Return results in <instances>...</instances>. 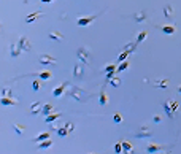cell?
<instances>
[{"label":"cell","mask_w":181,"mask_h":154,"mask_svg":"<svg viewBox=\"0 0 181 154\" xmlns=\"http://www.w3.org/2000/svg\"><path fill=\"white\" fill-rule=\"evenodd\" d=\"M175 25H162V32L164 34H167V35H172V34H175Z\"/></svg>","instance_id":"ac0fdd59"},{"label":"cell","mask_w":181,"mask_h":154,"mask_svg":"<svg viewBox=\"0 0 181 154\" xmlns=\"http://www.w3.org/2000/svg\"><path fill=\"white\" fill-rule=\"evenodd\" d=\"M2 105H18V100L16 98H10L8 95L2 97Z\"/></svg>","instance_id":"9a60e30c"},{"label":"cell","mask_w":181,"mask_h":154,"mask_svg":"<svg viewBox=\"0 0 181 154\" xmlns=\"http://www.w3.org/2000/svg\"><path fill=\"white\" fill-rule=\"evenodd\" d=\"M49 138V132H43V134H40L38 137H35V141H43V140H48Z\"/></svg>","instance_id":"f1b7e54d"},{"label":"cell","mask_w":181,"mask_h":154,"mask_svg":"<svg viewBox=\"0 0 181 154\" xmlns=\"http://www.w3.org/2000/svg\"><path fill=\"white\" fill-rule=\"evenodd\" d=\"M164 14H165V18H172L173 16V7L172 5H165L164 7Z\"/></svg>","instance_id":"7402d4cb"},{"label":"cell","mask_w":181,"mask_h":154,"mask_svg":"<svg viewBox=\"0 0 181 154\" xmlns=\"http://www.w3.org/2000/svg\"><path fill=\"white\" fill-rule=\"evenodd\" d=\"M11 127L14 129V132H16V134H19V135H22V134L25 132V127H24V125H18V124H13Z\"/></svg>","instance_id":"cb8c5ba5"},{"label":"cell","mask_w":181,"mask_h":154,"mask_svg":"<svg viewBox=\"0 0 181 154\" xmlns=\"http://www.w3.org/2000/svg\"><path fill=\"white\" fill-rule=\"evenodd\" d=\"M110 84H111L113 88L121 86V78H118V76H113V78H110Z\"/></svg>","instance_id":"83f0119b"},{"label":"cell","mask_w":181,"mask_h":154,"mask_svg":"<svg viewBox=\"0 0 181 154\" xmlns=\"http://www.w3.org/2000/svg\"><path fill=\"white\" fill-rule=\"evenodd\" d=\"M151 135H152V130L149 129L148 125H141V127H140V130L135 134L137 138H149Z\"/></svg>","instance_id":"277c9868"},{"label":"cell","mask_w":181,"mask_h":154,"mask_svg":"<svg viewBox=\"0 0 181 154\" xmlns=\"http://www.w3.org/2000/svg\"><path fill=\"white\" fill-rule=\"evenodd\" d=\"M98 104H100V105H107V104H108V95H107V92H105V88H102V89H100Z\"/></svg>","instance_id":"5bb4252c"},{"label":"cell","mask_w":181,"mask_h":154,"mask_svg":"<svg viewBox=\"0 0 181 154\" xmlns=\"http://www.w3.org/2000/svg\"><path fill=\"white\" fill-rule=\"evenodd\" d=\"M73 129H75V125H73L72 122H67L64 127L57 129V135H59V137H67L70 132H73Z\"/></svg>","instance_id":"5b68a950"},{"label":"cell","mask_w":181,"mask_h":154,"mask_svg":"<svg viewBox=\"0 0 181 154\" xmlns=\"http://www.w3.org/2000/svg\"><path fill=\"white\" fill-rule=\"evenodd\" d=\"M53 111H54V107L48 104V105H45V107H43V111H41V114H46V116H48V114H51Z\"/></svg>","instance_id":"603a6c76"},{"label":"cell","mask_w":181,"mask_h":154,"mask_svg":"<svg viewBox=\"0 0 181 154\" xmlns=\"http://www.w3.org/2000/svg\"><path fill=\"white\" fill-rule=\"evenodd\" d=\"M129 64H130V62H127V61H122V64H119L118 65V68H116V72H124V70H127L129 68Z\"/></svg>","instance_id":"d4e9b609"},{"label":"cell","mask_w":181,"mask_h":154,"mask_svg":"<svg viewBox=\"0 0 181 154\" xmlns=\"http://www.w3.org/2000/svg\"><path fill=\"white\" fill-rule=\"evenodd\" d=\"M38 61H40L41 65H54L56 64V59L53 56H49V54H41Z\"/></svg>","instance_id":"8992f818"},{"label":"cell","mask_w":181,"mask_h":154,"mask_svg":"<svg viewBox=\"0 0 181 154\" xmlns=\"http://www.w3.org/2000/svg\"><path fill=\"white\" fill-rule=\"evenodd\" d=\"M161 149H162V146L154 145V143H149V145L146 146V152H157V151H161Z\"/></svg>","instance_id":"2e32d148"},{"label":"cell","mask_w":181,"mask_h":154,"mask_svg":"<svg viewBox=\"0 0 181 154\" xmlns=\"http://www.w3.org/2000/svg\"><path fill=\"white\" fill-rule=\"evenodd\" d=\"M49 146H53V140H43V141H40V145H38V148L40 149H46V148H49Z\"/></svg>","instance_id":"ffe728a7"},{"label":"cell","mask_w":181,"mask_h":154,"mask_svg":"<svg viewBox=\"0 0 181 154\" xmlns=\"http://www.w3.org/2000/svg\"><path fill=\"white\" fill-rule=\"evenodd\" d=\"M114 151H116V152H122V151H124V149H122V143H116V145H114Z\"/></svg>","instance_id":"836d02e7"},{"label":"cell","mask_w":181,"mask_h":154,"mask_svg":"<svg viewBox=\"0 0 181 154\" xmlns=\"http://www.w3.org/2000/svg\"><path fill=\"white\" fill-rule=\"evenodd\" d=\"M41 16H43V13H41V11H35V13H32V14H29V16H25V22L30 24V22L37 21V19H38V18H41Z\"/></svg>","instance_id":"4fadbf2b"},{"label":"cell","mask_w":181,"mask_h":154,"mask_svg":"<svg viewBox=\"0 0 181 154\" xmlns=\"http://www.w3.org/2000/svg\"><path fill=\"white\" fill-rule=\"evenodd\" d=\"M132 143H129V141H122V149H124V152H129V151H132Z\"/></svg>","instance_id":"f546056e"},{"label":"cell","mask_w":181,"mask_h":154,"mask_svg":"<svg viewBox=\"0 0 181 154\" xmlns=\"http://www.w3.org/2000/svg\"><path fill=\"white\" fill-rule=\"evenodd\" d=\"M113 121H114V122H122V116H121V113H114Z\"/></svg>","instance_id":"d6a6232c"},{"label":"cell","mask_w":181,"mask_h":154,"mask_svg":"<svg viewBox=\"0 0 181 154\" xmlns=\"http://www.w3.org/2000/svg\"><path fill=\"white\" fill-rule=\"evenodd\" d=\"M146 35H148V34H146V30H141V32L138 34V37H137V43H141V41L146 38Z\"/></svg>","instance_id":"4dcf8cb0"},{"label":"cell","mask_w":181,"mask_h":154,"mask_svg":"<svg viewBox=\"0 0 181 154\" xmlns=\"http://www.w3.org/2000/svg\"><path fill=\"white\" fill-rule=\"evenodd\" d=\"M178 108H179V104L176 100H167L165 104H164V110H165V113H167V116L170 118V119H175V114H176V111H178Z\"/></svg>","instance_id":"7a4b0ae2"},{"label":"cell","mask_w":181,"mask_h":154,"mask_svg":"<svg viewBox=\"0 0 181 154\" xmlns=\"http://www.w3.org/2000/svg\"><path fill=\"white\" fill-rule=\"evenodd\" d=\"M10 94H11L10 89H3V95H10Z\"/></svg>","instance_id":"8d00e7d4"},{"label":"cell","mask_w":181,"mask_h":154,"mask_svg":"<svg viewBox=\"0 0 181 154\" xmlns=\"http://www.w3.org/2000/svg\"><path fill=\"white\" fill-rule=\"evenodd\" d=\"M76 54H78V59L83 62V64H86V65H89V59H91V53H89V49L88 48H80L78 51H76Z\"/></svg>","instance_id":"3957f363"},{"label":"cell","mask_w":181,"mask_h":154,"mask_svg":"<svg viewBox=\"0 0 181 154\" xmlns=\"http://www.w3.org/2000/svg\"><path fill=\"white\" fill-rule=\"evenodd\" d=\"M134 19H135V22H141V21H145V19H146V13H145V11H140V13H137V14H135V18H134Z\"/></svg>","instance_id":"484cf974"},{"label":"cell","mask_w":181,"mask_h":154,"mask_svg":"<svg viewBox=\"0 0 181 154\" xmlns=\"http://www.w3.org/2000/svg\"><path fill=\"white\" fill-rule=\"evenodd\" d=\"M83 72H84V68H83V64H81V62L75 64V68H73V76H75V78H81Z\"/></svg>","instance_id":"9c48e42d"},{"label":"cell","mask_w":181,"mask_h":154,"mask_svg":"<svg viewBox=\"0 0 181 154\" xmlns=\"http://www.w3.org/2000/svg\"><path fill=\"white\" fill-rule=\"evenodd\" d=\"M67 92H68V95H70L72 98H75L76 102H83V104H84V102H88L89 97H91L89 94H86V92H84L83 89H80L78 86H72Z\"/></svg>","instance_id":"6da1fadb"},{"label":"cell","mask_w":181,"mask_h":154,"mask_svg":"<svg viewBox=\"0 0 181 154\" xmlns=\"http://www.w3.org/2000/svg\"><path fill=\"white\" fill-rule=\"evenodd\" d=\"M178 92H179V94H181V86H178Z\"/></svg>","instance_id":"f35d334b"},{"label":"cell","mask_w":181,"mask_h":154,"mask_svg":"<svg viewBox=\"0 0 181 154\" xmlns=\"http://www.w3.org/2000/svg\"><path fill=\"white\" fill-rule=\"evenodd\" d=\"M38 76H40V80H45V81H48V80H51V72H41V73H38Z\"/></svg>","instance_id":"4316f807"},{"label":"cell","mask_w":181,"mask_h":154,"mask_svg":"<svg viewBox=\"0 0 181 154\" xmlns=\"http://www.w3.org/2000/svg\"><path fill=\"white\" fill-rule=\"evenodd\" d=\"M32 88H34V91H38L40 89V83L38 81H32Z\"/></svg>","instance_id":"e575fe53"},{"label":"cell","mask_w":181,"mask_h":154,"mask_svg":"<svg viewBox=\"0 0 181 154\" xmlns=\"http://www.w3.org/2000/svg\"><path fill=\"white\" fill-rule=\"evenodd\" d=\"M49 38H51V40H57V41H62V40H64L62 34H59V32H49Z\"/></svg>","instance_id":"44dd1931"},{"label":"cell","mask_w":181,"mask_h":154,"mask_svg":"<svg viewBox=\"0 0 181 154\" xmlns=\"http://www.w3.org/2000/svg\"><path fill=\"white\" fill-rule=\"evenodd\" d=\"M67 86H68V83H62L61 86H57V88L53 91V95H54V97H61V95L65 92V88H67Z\"/></svg>","instance_id":"7c38bea8"},{"label":"cell","mask_w":181,"mask_h":154,"mask_svg":"<svg viewBox=\"0 0 181 154\" xmlns=\"http://www.w3.org/2000/svg\"><path fill=\"white\" fill-rule=\"evenodd\" d=\"M41 2H43V3H51L53 0H41Z\"/></svg>","instance_id":"74e56055"},{"label":"cell","mask_w":181,"mask_h":154,"mask_svg":"<svg viewBox=\"0 0 181 154\" xmlns=\"http://www.w3.org/2000/svg\"><path fill=\"white\" fill-rule=\"evenodd\" d=\"M94 19H95V14H94V16H88V18H80V19H78V25L86 27V25H89Z\"/></svg>","instance_id":"30bf717a"},{"label":"cell","mask_w":181,"mask_h":154,"mask_svg":"<svg viewBox=\"0 0 181 154\" xmlns=\"http://www.w3.org/2000/svg\"><path fill=\"white\" fill-rule=\"evenodd\" d=\"M116 68H118V67H116L114 64H110L108 67H105V73H110V72H114Z\"/></svg>","instance_id":"1f68e13d"},{"label":"cell","mask_w":181,"mask_h":154,"mask_svg":"<svg viewBox=\"0 0 181 154\" xmlns=\"http://www.w3.org/2000/svg\"><path fill=\"white\" fill-rule=\"evenodd\" d=\"M161 121H162L161 116H154V122H161Z\"/></svg>","instance_id":"d590c367"},{"label":"cell","mask_w":181,"mask_h":154,"mask_svg":"<svg viewBox=\"0 0 181 154\" xmlns=\"http://www.w3.org/2000/svg\"><path fill=\"white\" fill-rule=\"evenodd\" d=\"M18 43H19V46H21L22 51H30V49H32V43L29 41L27 37H21Z\"/></svg>","instance_id":"52a82bcc"},{"label":"cell","mask_w":181,"mask_h":154,"mask_svg":"<svg viewBox=\"0 0 181 154\" xmlns=\"http://www.w3.org/2000/svg\"><path fill=\"white\" fill-rule=\"evenodd\" d=\"M10 49H11V57H18L21 54V51H22L21 46H19V43H11Z\"/></svg>","instance_id":"8fae6325"},{"label":"cell","mask_w":181,"mask_h":154,"mask_svg":"<svg viewBox=\"0 0 181 154\" xmlns=\"http://www.w3.org/2000/svg\"><path fill=\"white\" fill-rule=\"evenodd\" d=\"M156 88H161V89H167V84H168V81L167 80H157V81H154L152 83Z\"/></svg>","instance_id":"d6986e66"},{"label":"cell","mask_w":181,"mask_h":154,"mask_svg":"<svg viewBox=\"0 0 181 154\" xmlns=\"http://www.w3.org/2000/svg\"><path fill=\"white\" fill-rule=\"evenodd\" d=\"M59 118H61V113H54V111H53L51 114H48V116L45 118V121H46V122H53V121H56V119H59Z\"/></svg>","instance_id":"e0dca14e"},{"label":"cell","mask_w":181,"mask_h":154,"mask_svg":"<svg viewBox=\"0 0 181 154\" xmlns=\"http://www.w3.org/2000/svg\"><path fill=\"white\" fill-rule=\"evenodd\" d=\"M41 111H43V105H41V102H35V104L30 107V114H34V116L40 114Z\"/></svg>","instance_id":"ba28073f"}]
</instances>
